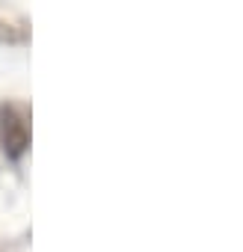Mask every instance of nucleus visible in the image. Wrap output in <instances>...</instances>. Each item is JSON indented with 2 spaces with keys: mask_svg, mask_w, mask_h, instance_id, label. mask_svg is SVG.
I'll list each match as a JSON object with an SVG mask.
<instances>
[{
  "mask_svg": "<svg viewBox=\"0 0 243 252\" xmlns=\"http://www.w3.org/2000/svg\"><path fill=\"white\" fill-rule=\"evenodd\" d=\"M0 146H3V155L9 160H21L24 152L30 149V128L21 119V113L12 107L0 113Z\"/></svg>",
  "mask_w": 243,
  "mask_h": 252,
  "instance_id": "f257e3e1",
  "label": "nucleus"
},
{
  "mask_svg": "<svg viewBox=\"0 0 243 252\" xmlns=\"http://www.w3.org/2000/svg\"><path fill=\"white\" fill-rule=\"evenodd\" d=\"M0 42H18V33L3 21H0Z\"/></svg>",
  "mask_w": 243,
  "mask_h": 252,
  "instance_id": "f03ea898",
  "label": "nucleus"
}]
</instances>
